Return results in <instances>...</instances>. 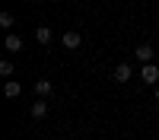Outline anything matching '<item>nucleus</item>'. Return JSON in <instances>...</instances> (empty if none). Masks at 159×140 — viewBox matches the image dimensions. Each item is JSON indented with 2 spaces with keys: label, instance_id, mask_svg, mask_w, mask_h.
<instances>
[{
  "label": "nucleus",
  "instance_id": "2",
  "mask_svg": "<svg viewBox=\"0 0 159 140\" xmlns=\"http://www.w3.org/2000/svg\"><path fill=\"white\" fill-rule=\"evenodd\" d=\"M134 54H137L140 64H153V45H137V48H134Z\"/></svg>",
  "mask_w": 159,
  "mask_h": 140
},
{
  "label": "nucleus",
  "instance_id": "7",
  "mask_svg": "<svg viewBox=\"0 0 159 140\" xmlns=\"http://www.w3.org/2000/svg\"><path fill=\"white\" fill-rule=\"evenodd\" d=\"M19 93H22V89H19V83H13V80L3 86V96H7V99H19Z\"/></svg>",
  "mask_w": 159,
  "mask_h": 140
},
{
  "label": "nucleus",
  "instance_id": "1",
  "mask_svg": "<svg viewBox=\"0 0 159 140\" xmlns=\"http://www.w3.org/2000/svg\"><path fill=\"white\" fill-rule=\"evenodd\" d=\"M140 80L143 83H156L159 80V67H156V64H143V67H140Z\"/></svg>",
  "mask_w": 159,
  "mask_h": 140
},
{
  "label": "nucleus",
  "instance_id": "11",
  "mask_svg": "<svg viewBox=\"0 0 159 140\" xmlns=\"http://www.w3.org/2000/svg\"><path fill=\"white\" fill-rule=\"evenodd\" d=\"M0 73H3V76H13V64H10V61H0Z\"/></svg>",
  "mask_w": 159,
  "mask_h": 140
},
{
  "label": "nucleus",
  "instance_id": "9",
  "mask_svg": "<svg viewBox=\"0 0 159 140\" xmlns=\"http://www.w3.org/2000/svg\"><path fill=\"white\" fill-rule=\"evenodd\" d=\"M35 93L42 96V99H45V96H51V83H48V80H38V83H35Z\"/></svg>",
  "mask_w": 159,
  "mask_h": 140
},
{
  "label": "nucleus",
  "instance_id": "6",
  "mask_svg": "<svg viewBox=\"0 0 159 140\" xmlns=\"http://www.w3.org/2000/svg\"><path fill=\"white\" fill-rule=\"evenodd\" d=\"M45 115H48V102H45V99H38L35 105H32V118H45Z\"/></svg>",
  "mask_w": 159,
  "mask_h": 140
},
{
  "label": "nucleus",
  "instance_id": "10",
  "mask_svg": "<svg viewBox=\"0 0 159 140\" xmlns=\"http://www.w3.org/2000/svg\"><path fill=\"white\" fill-rule=\"evenodd\" d=\"M13 22H16L13 13H0V25H3V29H13Z\"/></svg>",
  "mask_w": 159,
  "mask_h": 140
},
{
  "label": "nucleus",
  "instance_id": "8",
  "mask_svg": "<svg viewBox=\"0 0 159 140\" xmlns=\"http://www.w3.org/2000/svg\"><path fill=\"white\" fill-rule=\"evenodd\" d=\"M35 38H38L42 45H48V42H51V29H48V25H38V29H35Z\"/></svg>",
  "mask_w": 159,
  "mask_h": 140
},
{
  "label": "nucleus",
  "instance_id": "12",
  "mask_svg": "<svg viewBox=\"0 0 159 140\" xmlns=\"http://www.w3.org/2000/svg\"><path fill=\"white\" fill-rule=\"evenodd\" d=\"M156 102H159V89H156Z\"/></svg>",
  "mask_w": 159,
  "mask_h": 140
},
{
  "label": "nucleus",
  "instance_id": "5",
  "mask_svg": "<svg viewBox=\"0 0 159 140\" xmlns=\"http://www.w3.org/2000/svg\"><path fill=\"white\" fill-rule=\"evenodd\" d=\"M64 45H67L70 51H76L80 48V42H83V38H80V32H64V38H61Z\"/></svg>",
  "mask_w": 159,
  "mask_h": 140
},
{
  "label": "nucleus",
  "instance_id": "4",
  "mask_svg": "<svg viewBox=\"0 0 159 140\" xmlns=\"http://www.w3.org/2000/svg\"><path fill=\"white\" fill-rule=\"evenodd\" d=\"M111 76H115V83H127L130 80V67H127V64H118Z\"/></svg>",
  "mask_w": 159,
  "mask_h": 140
},
{
  "label": "nucleus",
  "instance_id": "3",
  "mask_svg": "<svg viewBox=\"0 0 159 140\" xmlns=\"http://www.w3.org/2000/svg\"><path fill=\"white\" fill-rule=\"evenodd\" d=\"M7 51H10V54H19V51H22V38L19 35H7Z\"/></svg>",
  "mask_w": 159,
  "mask_h": 140
}]
</instances>
